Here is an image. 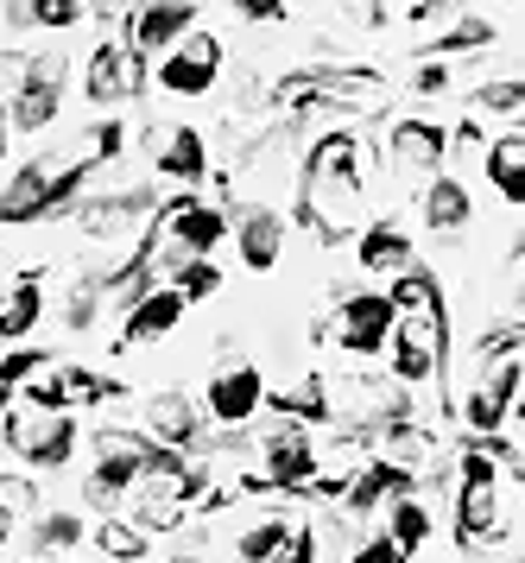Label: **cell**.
I'll use <instances>...</instances> for the list:
<instances>
[{
  "instance_id": "cell-1",
  "label": "cell",
  "mask_w": 525,
  "mask_h": 563,
  "mask_svg": "<svg viewBox=\"0 0 525 563\" xmlns=\"http://www.w3.org/2000/svg\"><path fill=\"white\" fill-rule=\"evenodd\" d=\"M368 172H380V153L354 128H324L298 158V222L324 247H342L368 229Z\"/></svg>"
},
{
  "instance_id": "cell-2",
  "label": "cell",
  "mask_w": 525,
  "mask_h": 563,
  "mask_svg": "<svg viewBox=\"0 0 525 563\" xmlns=\"http://www.w3.org/2000/svg\"><path fill=\"white\" fill-rule=\"evenodd\" d=\"M96 172L76 153H39L0 184V229H39V222H70V209L89 197Z\"/></svg>"
},
{
  "instance_id": "cell-3",
  "label": "cell",
  "mask_w": 525,
  "mask_h": 563,
  "mask_svg": "<svg viewBox=\"0 0 525 563\" xmlns=\"http://www.w3.org/2000/svg\"><path fill=\"white\" fill-rule=\"evenodd\" d=\"M450 512H456V544L462 551H506V538H513V526H506V482L501 468L481 456L475 443H462L450 456Z\"/></svg>"
},
{
  "instance_id": "cell-4",
  "label": "cell",
  "mask_w": 525,
  "mask_h": 563,
  "mask_svg": "<svg viewBox=\"0 0 525 563\" xmlns=\"http://www.w3.org/2000/svg\"><path fill=\"white\" fill-rule=\"evenodd\" d=\"M0 450L20 456L32 475H57L83 450V424H76V411H39L25 399H13L7 418H0Z\"/></svg>"
},
{
  "instance_id": "cell-5",
  "label": "cell",
  "mask_w": 525,
  "mask_h": 563,
  "mask_svg": "<svg viewBox=\"0 0 525 563\" xmlns=\"http://www.w3.org/2000/svg\"><path fill=\"white\" fill-rule=\"evenodd\" d=\"M310 494L317 487V431L292 418H273L253 437V468L241 475V494Z\"/></svg>"
},
{
  "instance_id": "cell-6",
  "label": "cell",
  "mask_w": 525,
  "mask_h": 563,
  "mask_svg": "<svg viewBox=\"0 0 525 563\" xmlns=\"http://www.w3.org/2000/svg\"><path fill=\"white\" fill-rule=\"evenodd\" d=\"M64 89H70V52L64 45H39L20 57V70L7 82V128L13 133H45L64 114Z\"/></svg>"
},
{
  "instance_id": "cell-7",
  "label": "cell",
  "mask_w": 525,
  "mask_h": 563,
  "mask_svg": "<svg viewBox=\"0 0 525 563\" xmlns=\"http://www.w3.org/2000/svg\"><path fill=\"white\" fill-rule=\"evenodd\" d=\"M393 323H400V310L386 305V291H374V285H354V291H342V298H336V310H329V317H317V323H310V335H317V342H336L354 367H368V361L386 355Z\"/></svg>"
},
{
  "instance_id": "cell-8",
  "label": "cell",
  "mask_w": 525,
  "mask_h": 563,
  "mask_svg": "<svg viewBox=\"0 0 525 563\" xmlns=\"http://www.w3.org/2000/svg\"><path fill=\"white\" fill-rule=\"evenodd\" d=\"M146 437L140 424H101L89 437V475H83V500L108 519V512L127 507V494H133V475H140V462H146Z\"/></svg>"
},
{
  "instance_id": "cell-9",
  "label": "cell",
  "mask_w": 525,
  "mask_h": 563,
  "mask_svg": "<svg viewBox=\"0 0 525 563\" xmlns=\"http://www.w3.org/2000/svg\"><path fill=\"white\" fill-rule=\"evenodd\" d=\"M158 209H165V197L152 190V184H121V190H89L83 203L70 209V222L83 241H114V247H133L140 241V229L146 222H158Z\"/></svg>"
},
{
  "instance_id": "cell-10",
  "label": "cell",
  "mask_w": 525,
  "mask_h": 563,
  "mask_svg": "<svg viewBox=\"0 0 525 563\" xmlns=\"http://www.w3.org/2000/svg\"><path fill=\"white\" fill-rule=\"evenodd\" d=\"M222 70H228V45L209 26H197L190 38H177L172 52L152 64V89H165L177 102H197L209 89H222Z\"/></svg>"
},
{
  "instance_id": "cell-11",
  "label": "cell",
  "mask_w": 525,
  "mask_h": 563,
  "mask_svg": "<svg viewBox=\"0 0 525 563\" xmlns=\"http://www.w3.org/2000/svg\"><path fill=\"white\" fill-rule=\"evenodd\" d=\"M146 89H152L146 57H133L121 38H96L89 45V57H83V102L96 108V114H114L121 102L146 96Z\"/></svg>"
},
{
  "instance_id": "cell-12",
  "label": "cell",
  "mask_w": 525,
  "mask_h": 563,
  "mask_svg": "<svg viewBox=\"0 0 525 563\" xmlns=\"http://www.w3.org/2000/svg\"><path fill=\"white\" fill-rule=\"evenodd\" d=\"M140 437L158 443V450H177V456H203L209 450V418H203V399L184 393V386H158L140 399Z\"/></svg>"
},
{
  "instance_id": "cell-13",
  "label": "cell",
  "mask_w": 525,
  "mask_h": 563,
  "mask_svg": "<svg viewBox=\"0 0 525 563\" xmlns=\"http://www.w3.org/2000/svg\"><path fill=\"white\" fill-rule=\"evenodd\" d=\"M260 411H266V374L253 361H222L203 386V418L216 431H248Z\"/></svg>"
},
{
  "instance_id": "cell-14",
  "label": "cell",
  "mask_w": 525,
  "mask_h": 563,
  "mask_svg": "<svg viewBox=\"0 0 525 563\" xmlns=\"http://www.w3.org/2000/svg\"><path fill=\"white\" fill-rule=\"evenodd\" d=\"M380 158L400 172V178H437L444 165H450V128H437L430 114H400L393 128H386V146Z\"/></svg>"
},
{
  "instance_id": "cell-15",
  "label": "cell",
  "mask_w": 525,
  "mask_h": 563,
  "mask_svg": "<svg viewBox=\"0 0 525 563\" xmlns=\"http://www.w3.org/2000/svg\"><path fill=\"white\" fill-rule=\"evenodd\" d=\"M158 234L190 260H216V247L228 241V209L209 203V197H172L158 209Z\"/></svg>"
},
{
  "instance_id": "cell-16",
  "label": "cell",
  "mask_w": 525,
  "mask_h": 563,
  "mask_svg": "<svg viewBox=\"0 0 525 563\" xmlns=\"http://www.w3.org/2000/svg\"><path fill=\"white\" fill-rule=\"evenodd\" d=\"M228 241H234V254L248 273H273L278 260H285V216L273 203H228Z\"/></svg>"
},
{
  "instance_id": "cell-17",
  "label": "cell",
  "mask_w": 525,
  "mask_h": 563,
  "mask_svg": "<svg viewBox=\"0 0 525 563\" xmlns=\"http://www.w3.org/2000/svg\"><path fill=\"white\" fill-rule=\"evenodd\" d=\"M418 222H425V234H437L444 247H456L462 234L481 222L475 209V190L456 178V172H437V178L418 184Z\"/></svg>"
},
{
  "instance_id": "cell-18",
  "label": "cell",
  "mask_w": 525,
  "mask_h": 563,
  "mask_svg": "<svg viewBox=\"0 0 525 563\" xmlns=\"http://www.w3.org/2000/svg\"><path fill=\"white\" fill-rule=\"evenodd\" d=\"M197 26H203V7H127V20H121V32H114V38H121L133 57L158 64L177 38H190Z\"/></svg>"
},
{
  "instance_id": "cell-19",
  "label": "cell",
  "mask_w": 525,
  "mask_h": 563,
  "mask_svg": "<svg viewBox=\"0 0 525 563\" xmlns=\"http://www.w3.org/2000/svg\"><path fill=\"white\" fill-rule=\"evenodd\" d=\"M140 146H146L158 178H172V184L209 178V140H203V128H184V121H177V128H158V121H152V128L140 133Z\"/></svg>"
},
{
  "instance_id": "cell-20",
  "label": "cell",
  "mask_w": 525,
  "mask_h": 563,
  "mask_svg": "<svg viewBox=\"0 0 525 563\" xmlns=\"http://www.w3.org/2000/svg\"><path fill=\"white\" fill-rule=\"evenodd\" d=\"M177 323H184V298H177L172 285H158V291H146L140 305L121 317V355H133V349H152V342H165V335H177Z\"/></svg>"
},
{
  "instance_id": "cell-21",
  "label": "cell",
  "mask_w": 525,
  "mask_h": 563,
  "mask_svg": "<svg viewBox=\"0 0 525 563\" xmlns=\"http://www.w3.org/2000/svg\"><path fill=\"white\" fill-rule=\"evenodd\" d=\"M481 178H488V190H494L506 209L525 203V128H501L494 140H488V153H481Z\"/></svg>"
},
{
  "instance_id": "cell-22",
  "label": "cell",
  "mask_w": 525,
  "mask_h": 563,
  "mask_svg": "<svg viewBox=\"0 0 525 563\" xmlns=\"http://www.w3.org/2000/svg\"><path fill=\"white\" fill-rule=\"evenodd\" d=\"M354 260L374 279H400L405 266H418V247H412V234L400 222H368V229L354 234Z\"/></svg>"
},
{
  "instance_id": "cell-23",
  "label": "cell",
  "mask_w": 525,
  "mask_h": 563,
  "mask_svg": "<svg viewBox=\"0 0 525 563\" xmlns=\"http://www.w3.org/2000/svg\"><path fill=\"white\" fill-rule=\"evenodd\" d=\"M76 544H89V519H83L76 507H39V512H32V532H25V551H32V563L70 558Z\"/></svg>"
},
{
  "instance_id": "cell-24",
  "label": "cell",
  "mask_w": 525,
  "mask_h": 563,
  "mask_svg": "<svg viewBox=\"0 0 525 563\" xmlns=\"http://www.w3.org/2000/svg\"><path fill=\"white\" fill-rule=\"evenodd\" d=\"M45 285H39V273H20V279L0 285V349H20L25 335L45 323Z\"/></svg>"
},
{
  "instance_id": "cell-25",
  "label": "cell",
  "mask_w": 525,
  "mask_h": 563,
  "mask_svg": "<svg viewBox=\"0 0 525 563\" xmlns=\"http://www.w3.org/2000/svg\"><path fill=\"white\" fill-rule=\"evenodd\" d=\"M501 45V26H494V13H450L437 38H425V57L437 64H450V57H481Z\"/></svg>"
},
{
  "instance_id": "cell-26",
  "label": "cell",
  "mask_w": 525,
  "mask_h": 563,
  "mask_svg": "<svg viewBox=\"0 0 525 563\" xmlns=\"http://www.w3.org/2000/svg\"><path fill=\"white\" fill-rule=\"evenodd\" d=\"M380 512H386V532H380V538H386L405 563L418 558V551L430 544V532H437V512H430L418 494H400V500H386Z\"/></svg>"
},
{
  "instance_id": "cell-27",
  "label": "cell",
  "mask_w": 525,
  "mask_h": 563,
  "mask_svg": "<svg viewBox=\"0 0 525 563\" xmlns=\"http://www.w3.org/2000/svg\"><path fill=\"white\" fill-rule=\"evenodd\" d=\"M101 317H108V291H101V279H89V273L76 266V279L57 291V330L89 335V330H101Z\"/></svg>"
},
{
  "instance_id": "cell-28",
  "label": "cell",
  "mask_w": 525,
  "mask_h": 563,
  "mask_svg": "<svg viewBox=\"0 0 525 563\" xmlns=\"http://www.w3.org/2000/svg\"><path fill=\"white\" fill-rule=\"evenodd\" d=\"M469 102H475V121H506V128H519L525 114V77L501 70V77H481L469 89Z\"/></svg>"
},
{
  "instance_id": "cell-29",
  "label": "cell",
  "mask_w": 525,
  "mask_h": 563,
  "mask_svg": "<svg viewBox=\"0 0 525 563\" xmlns=\"http://www.w3.org/2000/svg\"><path fill=\"white\" fill-rule=\"evenodd\" d=\"M450 411L462 418V431H469V437H494V431H506V424L519 418V411L506 406V399H501V393H494L488 380H475V386H469V393H462V399H456Z\"/></svg>"
},
{
  "instance_id": "cell-30",
  "label": "cell",
  "mask_w": 525,
  "mask_h": 563,
  "mask_svg": "<svg viewBox=\"0 0 525 563\" xmlns=\"http://www.w3.org/2000/svg\"><path fill=\"white\" fill-rule=\"evenodd\" d=\"M89 544H96L108 563H146V558H152V538L140 532L133 519H121V512L96 519V526H89Z\"/></svg>"
},
{
  "instance_id": "cell-31",
  "label": "cell",
  "mask_w": 525,
  "mask_h": 563,
  "mask_svg": "<svg viewBox=\"0 0 525 563\" xmlns=\"http://www.w3.org/2000/svg\"><path fill=\"white\" fill-rule=\"evenodd\" d=\"M285 538H292V519H285V512H260V519H248V526L234 532V558L241 563H273L278 551H285Z\"/></svg>"
},
{
  "instance_id": "cell-32",
  "label": "cell",
  "mask_w": 525,
  "mask_h": 563,
  "mask_svg": "<svg viewBox=\"0 0 525 563\" xmlns=\"http://www.w3.org/2000/svg\"><path fill=\"white\" fill-rule=\"evenodd\" d=\"M57 361L45 355V349H32V342H20V349H0V393L7 399H20L25 386L39 380V374H51Z\"/></svg>"
},
{
  "instance_id": "cell-33",
  "label": "cell",
  "mask_w": 525,
  "mask_h": 563,
  "mask_svg": "<svg viewBox=\"0 0 525 563\" xmlns=\"http://www.w3.org/2000/svg\"><path fill=\"white\" fill-rule=\"evenodd\" d=\"M172 291L184 298V310H190V305L222 298L228 279H222V266H216V260H184V266H177V279H172Z\"/></svg>"
},
{
  "instance_id": "cell-34",
  "label": "cell",
  "mask_w": 525,
  "mask_h": 563,
  "mask_svg": "<svg viewBox=\"0 0 525 563\" xmlns=\"http://www.w3.org/2000/svg\"><path fill=\"white\" fill-rule=\"evenodd\" d=\"M89 20V7H76V0H39L32 7V32H76Z\"/></svg>"
},
{
  "instance_id": "cell-35",
  "label": "cell",
  "mask_w": 525,
  "mask_h": 563,
  "mask_svg": "<svg viewBox=\"0 0 525 563\" xmlns=\"http://www.w3.org/2000/svg\"><path fill=\"white\" fill-rule=\"evenodd\" d=\"M456 89V70L450 64H437V57H418V64H412V96H450Z\"/></svg>"
},
{
  "instance_id": "cell-36",
  "label": "cell",
  "mask_w": 525,
  "mask_h": 563,
  "mask_svg": "<svg viewBox=\"0 0 525 563\" xmlns=\"http://www.w3.org/2000/svg\"><path fill=\"white\" fill-rule=\"evenodd\" d=\"M324 551H317V538H310V526H292V538H285V551H278L273 563H317Z\"/></svg>"
},
{
  "instance_id": "cell-37",
  "label": "cell",
  "mask_w": 525,
  "mask_h": 563,
  "mask_svg": "<svg viewBox=\"0 0 525 563\" xmlns=\"http://www.w3.org/2000/svg\"><path fill=\"white\" fill-rule=\"evenodd\" d=\"M349 563H405V558H400V551H393L380 532H361V544L349 551Z\"/></svg>"
},
{
  "instance_id": "cell-38",
  "label": "cell",
  "mask_w": 525,
  "mask_h": 563,
  "mask_svg": "<svg viewBox=\"0 0 525 563\" xmlns=\"http://www.w3.org/2000/svg\"><path fill=\"white\" fill-rule=\"evenodd\" d=\"M13 538H20V512L0 500V558H7V544H13Z\"/></svg>"
},
{
  "instance_id": "cell-39",
  "label": "cell",
  "mask_w": 525,
  "mask_h": 563,
  "mask_svg": "<svg viewBox=\"0 0 525 563\" xmlns=\"http://www.w3.org/2000/svg\"><path fill=\"white\" fill-rule=\"evenodd\" d=\"M7 146H13V128H7V96H0V165H7Z\"/></svg>"
},
{
  "instance_id": "cell-40",
  "label": "cell",
  "mask_w": 525,
  "mask_h": 563,
  "mask_svg": "<svg viewBox=\"0 0 525 563\" xmlns=\"http://www.w3.org/2000/svg\"><path fill=\"white\" fill-rule=\"evenodd\" d=\"M0 494H7V475H0Z\"/></svg>"
}]
</instances>
